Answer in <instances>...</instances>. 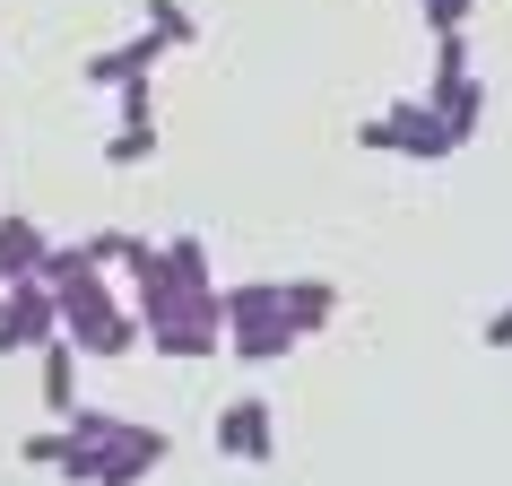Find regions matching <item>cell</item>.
Wrapping results in <instances>:
<instances>
[{
    "mask_svg": "<svg viewBox=\"0 0 512 486\" xmlns=\"http://www.w3.org/2000/svg\"><path fill=\"white\" fill-rule=\"evenodd\" d=\"M287 296H278V278H235V287H217V322L226 330H252V322H278Z\"/></svg>",
    "mask_w": 512,
    "mask_h": 486,
    "instance_id": "obj_8",
    "label": "cell"
},
{
    "mask_svg": "<svg viewBox=\"0 0 512 486\" xmlns=\"http://www.w3.org/2000/svg\"><path fill=\"white\" fill-rule=\"evenodd\" d=\"M478 339H486V348H495V356L512 348V304H495V313H486V322H478Z\"/></svg>",
    "mask_w": 512,
    "mask_h": 486,
    "instance_id": "obj_21",
    "label": "cell"
},
{
    "mask_svg": "<svg viewBox=\"0 0 512 486\" xmlns=\"http://www.w3.org/2000/svg\"><path fill=\"white\" fill-rule=\"evenodd\" d=\"M469 9H478V0H426V27L452 35V27H469Z\"/></svg>",
    "mask_w": 512,
    "mask_h": 486,
    "instance_id": "obj_20",
    "label": "cell"
},
{
    "mask_svg": "<svg viewBox=\"0 0 512 486\" xmlns=\"http://www.w3.org/2000/svg\"><path fill=\"white\" fill-rule=\"evenodd\" d=\"M148 27L183 53V44H200V18H191V0H148Z\"/></svg>",
    "mask_w": 512,
    "mask_h": 486,
    "instance_id": "obj_15",
    "label": "cell"
},
{
    "mask_svg": "<svg viewBox=\"0 0 512 486\" xmlns=\"http://www.w3.org/2000/svg\"><path fill=\"white\" fill-rule=\"evenodd\" d=\"M174 460V443H165V426H113V443H96V486H148Z\"/></svg>",
    "mask_w": 512,
    "mask_h": 486,
    "instance_id": "obj_5",
    "label": "cell"
},
{
    "mask_svg": "<svg viewBox=\"0 0 512 486\" xmlns=\"http://www.w3.org/2000/svg\"><path fill=\"white\" fill-rule=\"evenodd\" d=\"M53 296H61V339H70L87 365H113V356L148 348L139 313L105 287V270H70V278H53Z\"/></svg>",
    "mask_w": 512,
    "mask_h": 486,
    "instance_id": "obj_1",
    "label": "cell"
},
{
    "mask_svg": "<svg viewBox=\"0 0 512 486\" xmlns=\"http://www.w3.org/2000/svg\"><path fill=\"white\" fill-rule=\"evenodd\" d=\"M226 348H235V365H278V356L304 348V330L278 313V322H252V330H226Z\"/></svg>",
    "mask_w": 512,
    "mask_h": 486,
    "instance_id": "obj_12",
    "label": "cell"
},
{
    "mask_svg": "<svg viewBox=\"0 0 512 486\" xmlns=\"http://www.w3.org/2000/svg\"><path fill=\"white\" fill-rule=\"evenodd\" d=\"M35 365H44V408H53V426H61V417H70V408L87 400V391H79L87 356L70 348V339H53V348H35Z\"/></svg>",
    "mask_w": 512,
    "mask_h": 486,
    "instance_id": "obj_9",
    "label": "cell"
},
{
    "mask_svg": "<svg viewBox=\"0 0 512 486\" xmlns=\"http://www.w3.org/2000/svg\"><path fill=\"white\" fill-rule=\"evenodd\" d=\"M426 105L443 113V122H452V139L469 148V139H478V122H486V87H478V70H469V79H452V87H426Z\"/></svg>",
    "mask_w": 512,
    "mask_h": 486,
    "instance_id": "obj_13",
    "label": "cell"
},
{
    "mask_svg": "<svg viewBox=\"0 0 512 486\" xmlns=\"http://www.w3.org/2000/svg\"><path fill=\"white\" fill-rule=\"evenodd\" d=\"M217 452L235 460V469H270L278 460V417H270V400H261V391H235V400L217 408Z\"/></svg>",
    "mask_w": 512,
    "mask_h": 486,
    "instance_id": "obj_4",
    "label": "cell"
},
{
    "mask_svg": "<svg viewBox=\"0 0 512 486\" xmlns=\"http://www.w3.org/2000/svg\"><path fill=\"white\" fill-rule=\"evenodd\" d=\"M165 278L183 287V304L217 313V270H209V243H200V235H174V243H165Z\"/></svg>",
    "mask_w": 512,
    "mask_h": 486,
    "instance_id": "obj_7",
    "label": "cell"
},
{
    "mask_svg": "<svg viewBox=\"0 0 512 486\" xmlns=\"http://www.w3.org/2000/svg\"><path fill=\"white\" fill-rule=\"evenodd\" d=\"M174 53L157 27H139V35H122V44H105V53H87L79 61V79L96 87V96H113V87H131V79H157V61Z\"/></svg>",
    "mask_w": 512,
    "mask_h": 486,
    "instance_id": "obj_6",
    "label": "cell"
},
{
    "mask_svg": "<svg viewBox=\"0 0 512 486\" xmlns=\"http://www.w3.org/2000/svg\"><path fill=\"white\" fill-rule=\"evenodd\" d=\"M278 296H287V322H296L304 339L339 322V287H330V278H278Z\"/></svg>",
    "mask_w": 512,
    "mask_h": 486,
    "instance_id": "obj_11",
    "label": "cell"
},
{
    "mask_svg": "<svg viewBox=\"0 0 512 486\" xmlns=\"http://www.w3.org/2000/svg\"><path fill=\"white\" fill-rule=\"evenodd\" d=\"M70 443H79L70 426H44V434H27V443H18V460H27V469H61V460H70Z\"/></svg>",
    "mask_w": 512,
    "mask_h": 486,
    "instance_id": "obj_17",
    "label": "cell"
},
{
    "mask_svg": "<svg viewBox=\"0 0 512 486\" xmlns=\"http://www.w3.org/2000/svg\"><path fill=\"white\" fill-rule=\"evenodd\" d=\"M165 148V122H122V131L105 139V165H122V174H131V165H148Z\"/></svg>",
    "mask_w": 512,
    "mask_h": 486,
    "instance_id": "obj_14",
    "label": "cell"
},
{
    "mask_svg": "<svg viewBox=\"0 0 512 486\" xmlns=\"http://www.w3.org/2000/svg\"><path fill=\"white\" fill-rule=\"evenodd\" d=\"M356 148H374V157H408V165H443L460 139H452V122H443V113L417 96V105L365 113V122H356Z\"/></svg>",
    "mask_w": 512,
    "mask_h": 486,
    "instance_id": "obj_2",
    "label": "cell"
},
{
    "mask_svg": "<svg viewBox=\"0 0 512 486\" xmlns=\"http://www.w3.org/2000/svg\"><path fill=\"white\" fill-rule=\"evenodd\" d=\"M452 79H469V27L434 35V87H452Z\"/></svg>",
    "mask_w": 512,
    "mask_h": 486,
    "instance_id": "obj_18",
    "label": "cell"
},
{
    "mask_svg": "<svg viewBox=\"0 0 512 486\" xmlns=\"http://www.w3.org/2000/svg\"><path fill=\"white\" fill-rule=\"evenodd\" d=\"M44 252H53V235H44L35 217H0V287L35 278V270H44Z\"/></svg>",
    "mask_w": 512,
    "mask_h": 486,
    "instance_id": "obj_10",
    "label": "cell"
},
{
    "mask_svg": "<svg viewBox=\"0 0 512 486\" xmlns=\"http://www.w3.org/2000/svg\"><path fill=\"white\" fill-rule=\"evenodd\" d=\"M79 243H87V261H96V270H122L148 235H131V226H96V235H79Z\"/></svg>",
    "mask_w": 512,
    "mask_h": 486,
    "instance_id": "obj_16",
    "label": "cell"
},
{
    "mask_svg": "<svg viewBox=\"0 0 512 486\" xmlns=\"http://www.w3.org/2000/svg\"><path fill=\"white\" fill-rule=\"evenodd\" d=\"M61 339V296L44 278H18V287H0V348L9 356H35Z\"/></svg>",
    "mask_w": 512,
    "mask_h": 486,
    "instance_id": "obj_3",
    "label": "cell"
},
{
    "mask_svg": "<svg viewBox=\"0 0 512 486\" xmlns=\"http://www.w3.org/2000/svg\"><path fill=\"white\" fill-rule=\"evenodd\" d=\"M113 96H122V122H165V113H157V87H148V79L113 87Z\"/></svg>",
    "mask_w": 512,
    "mask_h": 486,
    "instance_id": "obj_19",
    "label": "cell"
}]
</instances>
